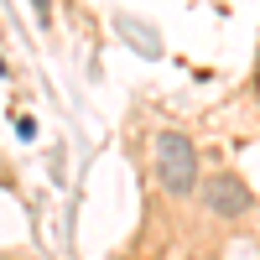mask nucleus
Listing matches in <instances>:
<instances>
[{
  "label": "nucleus",
  "mask_w": 260,
  "mask_h": 260,
  "mask_svg": "<svg viewBox=\"0 0 260 260\" xmlns=\"http://www.w3.org/2000/svg\"><path fill=\"white\" fill-rule=\"evenodd\" d=\"M16 136H21V141H31V136H37V120H31V115H21V120H16Z\"/></svg>",
  "instance_id": "nucleus-4"
},
{
  "label": "nucleus",
  "mask_w": 260,
  "mask_h": 260,
  "mask_svg": "<svg viewBox=\"0 0 260 260\" xmlns=\"http://www.w3.org/2000/svg\"><path fill=\"white\" fill-rule=\"evenodd\" d=\"M6 73H11V68H6V57H0V78H6Z\"/></svg>",
  "instance_id": "nucleus-6"
},
{
  "label": "nucleus",
  "mask_w": 260,
  "mask_h": 260,
  "mask_svg": "<svg viewBox=\"0 0 260 260\" xmlns=\"http://www.w3.org/2000/svg\"><path fill=\"white\" fill-rule=\"evenodd\" d=\"M156 182L167 192H192V182H198V151L177 130L156 136Z\"/></svg>",
  "instance_id": "nucleus-1"
},
{
  "label": "nucleus",
  "mask_w": 260,
  "mask_h": 260,
  "mask_svg": "<svg viewBox=\"0 0 260 260\" xmlns=\"http://www.w3.org/2000/svg\"><path fill=\"white\" fill-rule=\"evenodd\" d=\"M208 208L224 213V219H240V213H250V192L240 177H208Z\"/></svg>",
  "instance_id": "nucleus-2"
},
{
  "label": "nucleus",
  "mask_w": 260,
  "mask_h": 260,
  "mask_svg": "<svg viewBox=\"0 0 260 260\" xmlns=\"http://www.w3.org/2000/svg\"><path fill=\"white\" fill-rule=\"evenodd\" d=\"M120 37H130L141 52H156V37L146 31V21H136V16H120Z\"/></svg>",
  "instance_id": "nucleus-3"
},
{
  "label": "nucleus",
  "mask_w": 260,
  "mask_h": 260,
  "mask_svg": "<svg viewBox=\"0 0 260 260\" xmlns=\"http://www.w3.org/2000/svg\"><path fill=\"white\" fill-rule=\"evenodd\" d=\"M31 6H37V16H42V21H47V6H52V0H31Z\"/></svg>",
  "instance_id": "nucleus-5"
}]
</instances>
